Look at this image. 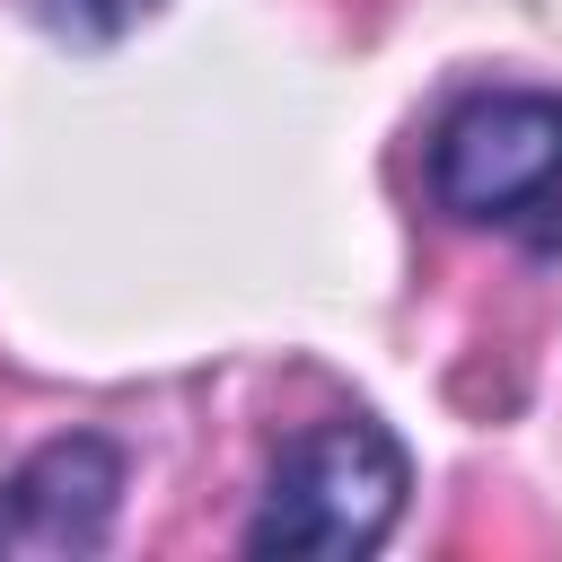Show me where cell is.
<instances>
[{
  "instance_id": "1",
  "label": "cell",
  "mask_w": 562,
  "mask_h": 562,
  "mask_svg": "<svg viewBox=\"0 0 562 562\" xmlns=\"http://www.w3.org/2000/svg\"><path fill=\"white\" fill-rule=\"evenodd\" d=\"M413 465L395 448L386 422L369 413H334L316 430H299L246 518V553H307V562H360L386 544V527L404 518Z\"/></svg>"
},
{
  "instance_id": "2",
  "label": "cell",
  "mask_w": 562,
  "mask_h": 562,
  "mask_svg": "<svg viewBox=\"0 0 562 562\" xmlns=\"http://www.w3.org/2000/svg\"><path fill=\"white\" fill-rule=\"evenodd\" d=\"M430 193L457 220L536 228V246H553L544 211H562V97L544 88L465 97L430 140Z\"/></svg>"
},
{
  "instance_id": "3",
  "label": "cell",
  "mask_w": 562,
  "mask_h": 562,
  "mask_svg": "<svg viewBox=\"0 0 562 562\" xmlns=\"http://www.w3.org/2000/svg\"><path fill=\"white\" fill-rule=\"evenodd\" d=\"M114 501H123L114 439H97V430L44 439L18 474H0V553H44V562L97 553L114 527Z\"/></svg>"
},
{
  "instance_id": "4",
  "label": "cell",
  "mask_w": 562,
  "mask_h": 562,
  "mask_svg": "<svg viewBox=\"0 0 562 562\" xmlns=\"http://www.w3.org/2000/svg\"><path fill=\"white\" fill-rule=\"evenodd\" d=\"M158 0H35V26L61 35V44H114L149 18Z\"/></svg>"
}]
</instances>
